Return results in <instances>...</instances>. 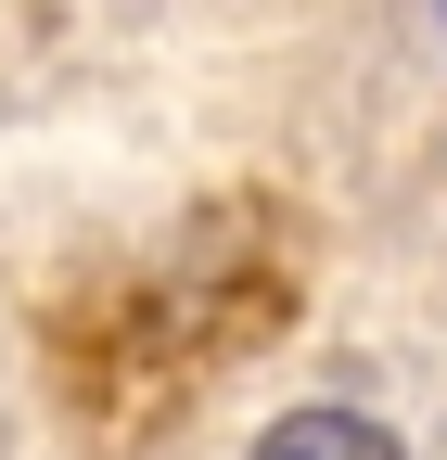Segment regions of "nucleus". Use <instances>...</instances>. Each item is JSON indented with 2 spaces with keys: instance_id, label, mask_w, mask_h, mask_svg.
<instances>
[{
  "instance_id": "nucleus-1",
  "label": "nucleus",
  "mask_w": 447,
  "mask_h": 460,
  "mask_svg": "<svg viewBox=\"0 0 447 460\" xmlns=\"http://www.w3.org/2000/svg\"><path fill=\"white\" fill-rule=\"evenodd\" d=\"M256 460H397V435L358 422V410H294V422H268Z\"/></svg>"
}]
</instances>
